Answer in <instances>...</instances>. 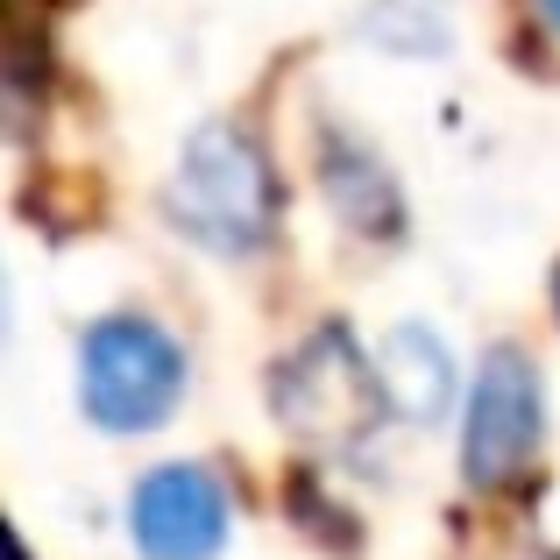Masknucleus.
<instances>
[{"label": "nucleus", "instance_id": "obj_1", "mask_svg": "<svg viewBox=\"0 0 560 560\" xmlns=\"http://www.w3.org/2000/svg\"><path fill=\"white\" fill-rule=\"evenodd\" d=\"M164 206H171V228L191 234L199 248H213V256H256L277 234V171L248 128L206 121V128H191Z\"/></svg>", "mask_w": 560, "mask_h": 560}, {"label": "nucleus", "instance_id": "obj_2", "mask_svg": "<svg viewBox=\"0 0 560 560\" xmlns=\"http://www.w3.org/2000/svg\"><path fill=\"white\" fill-rule=\"evenodd\" d=\"M79 397H85V419L107 425V433H150V425H164L185 397L178 341L142 313L93 319V334L79 348Z\"/></svg>", "mask_w": 560, "mask_h": 560}, {"label": "nucleus", "instance_id": "obj_3", "mask_svg": "<svg viewBox=\"0 0 560 560\" xmlns=\"http://www.w3.org/2000/svg\"><path fill=\"white\" fill-rule=\"evenodd\" d=\"M270 411L305 447L334 454V447H355L376 425V411H390V397H383V376L370 370V355L348 341V327H319L270 376Z\"/></svg>", "mask_w": 560, "mask_h": 560}, {"label": "nucleus", "instance_id": "obj_4", "mask_svg": "<svg viewBox=\"0 0 560 560\" xmlns=\"http://www.w3.org/2000/svg\"><path fill=\"white\" fill-rule=\"evenodd\" d=\"M539 425H547V397H539L533 355L490 348L476 370V390H468V419H462V476L476 490L511 482L539 454Z\"/></svg>", "mask_w": 560, "mask_h": 560}, {"label": "nucleus", "instance_id": "obj_5", "mask_svg": "<svg viewBox=\"0 0 560 560\" xmlns=\"http://www.w3.org/2000/svg\"><path fill=\"white\" fill-rule=\"evenodd\" d=\"M142 560H213L228 547V490L206 476L199 462L150 468L128 504Z\"/></svg>", "mask_w": 560, "mask_h": 560}, {"label": "nucleus", "instance_id": "obj_6", "mask_svg": "<svg viewBox=\"0 0 560 560\" xmlns=\"http://www.w3.org/2000/svg\"><path fill=\"white\" fill-rule=\"evenodd\" d=\"M383 397L411 425H433L454 405V362L433 327H419V319L390 327V341H383Z\"/></svg>", "mask_w": 560, "mask_h": 560}, {"label": "nucleus", "instance_id": "obj_7", "mask_svg": "<svg viewBox=\"0 0 560 560\" xmlns=\"http://www.w3.org/2000/svg\"><path fill=\"white\" fill-rule=\"evenodd\" d=\"M327 191H334V206H341V220H355L362 234H397V228H405V199H397V185L383 178L362 150H334L327 156Z\"/></svg>", "mask_w": 560, "mask_h": 560}, {"label": "nucleus", "instance_id": "obj_8", "mask_svg": "<svg viewBox=\"0 0 560 560\" xmlns=\"http://www.w3.org/2000/svg\"><path fill=\"white\" fill-rule=\"evenodd\" d=\"M539 22H547L553 36H560V0H539Z\"/></svg>", "mask_w": 560, "mask_h": 560}, {"label": "nucleus", "instance_id": "obj_9", "mask_svg": "<svg viewBox=\"0 0 560 560\" xmlns=\"http://www.w3.org/2000/svg\"><path fill=\"white\" fill-rule=\"evenodd\" d=\"M553 313H560V270H553Z\"/></svg>", "mask_w": 560, "mask_h": 560}]
</instances>
